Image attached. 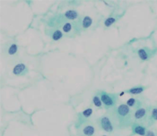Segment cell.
Instances as JSON below:
<instances>
[{
  "label": "cell",
  "mask_w": 157,
  "mask_h": 136,
  "mask_svg": "<svg viewBox=\"0 0 157 136\" xmlns=\"http://www.w3.org/2000/svg\"><path fill=\"white\" fill-rule=\"evenodd\" d=\"M149 110H150L149 106H144L136 110H132L133 122L146 125L148 116H149Z\"/></svg>",
  "instance_id": "obj_4"
},
{
  "label": "cell",
  "mask_w": 157,
  "mask_h": 136,
  "mask_svg": "<svg viewBox=\"0 0 157 136\" xmlns=\"http://www.w3.org/2000/svg\"><path fill=\"white\" fill-rule=\"evenodd\" d=\"M27 73H28V68L24 64H17L13 69V74L17 76L24 75Z\"/></svg>",
  "instance_id": "obj_12"
},
{
  "label": "cell",
  "mask_w": 157,
  "mask_h": 136,
  "mask_svg": "<svg viewBox=\"0 0 157 136\" xmlns=\"http://www.w3.org/2000/svg\"><path fill=\"white\" fill-rule=\"evenodd\" d=\"M115 22H116V18H114V17H109V18H107V19L105 20L104 25H105L106 27H109V26H111V25L113 24Z\"/></svg>",
  "instance_id": "obj_19"
},
{
  "label": "cell",
  "mask_w": 157,
  "mask_h": 136,
  "mask_svg": "<svg viewBox=\"0 0 157 136\" xmlns=\"http://www.w3.org/2000/svg\"><path fill=\"white\" fill-rule=\"evenodd\" d=\"M127 105L131 108V109H137V108H140L142 107L145 106L144 104V101L143 100H140L139 99H135V98H131L127 101Z\"/></svg>",
  "instance_id": "obj_11"
},
{
  "label": "cell",
  "mask_w": 157,
  "mask_h": 136,
  "mask_svg": "<svg viewBox=\"0 0 157 136\" xmlns=\"http://www.w3.org/2000/svg\"><path fill=\"white\" fill-rule=\"evenodd\" d=\"M131 130H132V134H138V135L145 136V133L147 131V127L146 125L139 123H135L133 122V124H131Z\"/></svg>",
  "instance_id": "obj_8"
},
{
  "label": "cell",
  "mask_w": 157,
  "mask_h": 136,
  "mask_svg": "<svg viewBox=\"0 0 157 136\" xmlns=\"http://www.w3.org/2000/svg\"><path fill=\"white\" fill-rule=\"evenodd\" d=\"M62 31L63 33L67 34V36H75L79 32V30L81 29L80 25V20L75 21V22H66L64 24L62 25Z\"/></svg>",
  "instance_id": "obj_5"
},
{
  "label": "cell",
  "mask_w": 157,
  "mask_h": 136,
  "mask_svg": "<svg viewBox=\"0 0 157 136\" xmlns=\"http://www.w3.org/2000/svg\"><path fill=\"white\" fill-rule=\"evenodd\" d=\"M93 102H94V106L96 107V108H102V102H101V99L100 98V96L96 94L94 98H93Z\"/></svg>",
  "instance_id": "obj_18"
},
{
  "label": "cell",
  "mask_w": 157,
  "mask_h": 136,
  "mask_svg": "<svg viewBox=\"0 0 157 136\" xmlns=\"http://www.w3.org/2000/svg\"><path fill=\"white\" fill-rule=\"evenodd\" d=\"M114 110V109H113ZM113 110L111 111H107L108 113L106 115L101 116L97 119V124L100 129H101L104 132L107 133H113L116 127V123H115V116L113 114Z\"/></svg>",
  "instance_id": "obj_2"
},
{
  "label": "cell",
  "mask_w": 157,
  "mask_h": 136,
  "mask_svg": "<svg viewBox=\"0 0 157 136\" xmlns=\"http://www.w3.org/2000/svg\"><path fill=\"white\" fill-rule=\"evenodd\" d=\"M145 89H146V87L139 85V86L132 87L131 89L126 90V92H128V93H129V94H132V95H138V94L142 93L143 91H145Z\"/></svg>",
  "instance_id": "obj_16"
},
{
  "label": "cell",
  "mask_w": 157,
  "mask_h": 136,
  "mask_svg": "<svg viewBox=\"0 0 157 136\" xmlns=\"http://www.w3.org/2000/svg\"><path fill=\"white\" fill-rule=\"evenodd\" d=\"M64 16H65V19L67 21H69V22H75L76 21L77 19L80 18V15H79V13L75 10H68L64 13Z\"/></svg>",
  "instance_id": "obj_14"
},
{
  "label": "cell",
  "mask_w": 157,
  "mask_h": 136,
  "mask_svg": "<svg viewBox=\"0 0 157 136\" xmlns=\"http://www.w3.org/2000/svg\"><path fill=\"white\" fill-rule=\"evenodd\" d=\"M145 136H157V131H155L153 129H148Z\"/></svg>",
  "instance_id": "obj_21"
},
{
  "label": "cell",
  "mask_w": 157,
  "mask_h": 136,
  "mask_svg": "<svg viewBox=\"0 0 157 136\" xmlns=\"http://www.w3.org/2000/svg\"><path fill=\"white\" fill-rule=\"evenodd\" d=\"M102 136H107V135H102Z\"/></svg>",
  "instance_id": "obj_22"
},
{
  "label": "cell",
  "mask_w": 157,
  "mask_h": 136,
  "mask_svg": "<svg viewBox=\"0 0 157 136\" xmlns=\"http://www.w3.org/2000/svg\"><path fill=\"white\" fill-rule=\"evenodd\" d=\"M96 133L95 126L91 123H85L80 127L81 136H94Z\"/></svg>",
  "instance_id": "obj_6"
},
{
  "label": "cell",
  "mask_w": 157,
  "mask_h": 136,
  "mask_svg": "<svg viewBox=\"0 0 157 136\" xmlns=\"http://www.w3.org/2000/svg\"><path fill=\"white\" fill-rule=\"evenodd\" d=\"M98 95L101 99L103 107L106 108L107 111H111L117 108L118 103V95L117 94H111L106 91L100 90Z\"/></svg>",
  "instance_id": "obj_3"
},
{
  "label": "cell",
  "mask_w": 157,
  "mask_h": 136,
  "mask_svg": "<svg viewBox=\"0 0 157 136\" xmlns=\"http://www.w3.org/2000/svg\"><path fill=\"white\" fill-rule=\"evenodd\" d=\"M17 51H18V48H17L16 44H14V43L11 44V45L7 48V53H8L9 56H13V55H15V54L17 53Z\"/></svg>",
  "instance_id": "obj_17"
},
{
  "label": "cell",
  "mask_w": 157,
  "mask_h": 136,
  "mask_svg": "<svg viewBox=\"0 0 157 136\" xmlns=\"http://www.w3.org/2000/svg\"><path fill=\"white\" fill-rule=\"evenodd\" d=\"M115 123L117 129H126L133 124L132 109L127 104H121L114 110Z\"/></svg>",
  "instance_id": "obj_1"
},
{
  "label": "cell",
  "mask_w": 157,
  "mask_h": 136,
  "mask_svg": "<svg viewBox=\"0 0 157 136\" xmlns=\"http://www.w3.org/2000/svg\"><path fill=\"white\" fill-rule=\"evenodd\" d=\"M92 114H93V109L92 108H87V109H85V111L82 112V115L85 117H89Z\"/></svg>",
  "instance_id": "obj_20"
},
{
  "label": "cell",
  "mask_w": 157,
  "mask_h": 136,
  "mask_svg": "<svg viewBox=\"0 0 157 136\" xmlns=\"http://www.w3.org/2000/svg\"><path fill=\"white\" fill-rule=\"evenodd\" d=\"M65 22H67V20L65 19L64 14H57L55 16H53L49 21H48V24L50 28H57L59 26H61L65 24Z\"/></svg>",
  "instance_id": "obj_7"
},
{
  "label": "cell",
  "mask_w": 157,
  "mask_h": 136,
  "mask_svg": "<svg viewBox=\"0 0 157 136\" xmlns=\"http://www.w3.org/2000/svg\"><path fill=\"white\" fill-rule=\"evenodd\" d=\"M47 34L49 35L50 38L55 41L59 40L61 38H63V36H64L63 31L59 30V29H57V28H50L49 29V33H47Z\"/></svg>",
  "instance_id": "obj_13"
},
{
  "label": "cell",
  "mask_w": 157,
  "mask_h": 136,
  "mask_svg": "<svg viewBox=\"0 0 157 136\" xmlns=\"http://www.w3.org/2000/svg\"><path fill=\"white\" fill-rule=\"evenodd\" d=\"M157 121V107H150L149 116L146 123V127H151Z\"/></svg>",
  "instance_id": "obj_10"
},
{
  "label": "cell",
  "mask_w": 157,
  "mask_h": 136,
  "mask_svg": "<svg viewBox=\"0 0 157 136\" xmlns=\"http://www.w3.org/2000/svg\"><path fill=\"white\" fill-rule=\"evenodd\" d=\"M92 24H93V19L90 16H84V17H82V19H80L81 28L84 30L90 28Z\"/></svg>",
  "instance_id": "obj_15"
},
{
  "label": "cell",
  "mask_w": 157,
  "mask_h": 136,
  "mask_svg": "<svg viewBox=\"0 0 157 136\" xmlns=\"http://www.w3.org/2000/svg\"><path fill=\"white\" fill-rule=\"evenodd\" d=\"M155 54V50H151L148 48H142L137 50V56L143 61H146L150 59Z\"/></svg>",
  "instance_id": "obj_9"
}]
</instances>
